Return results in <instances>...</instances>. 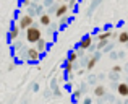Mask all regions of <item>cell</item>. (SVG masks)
Segmentation results:
<instances>
[{"mask_svg":"<svg viewBox=\"0 0 128 104\" xmlns=\"http://www.w3.org/2000/svg\"><path fill=\"white\" fill-rule=\"evenodd\" d=\"M24 39L29 42V44L36 46V42H39L42 39V31L39 28V23H34L32 26H29L24 31Z\"/></svg>","mask_w":128,"mask_h":104,"instance_id":"6da1fadb","label":"cell"},{"mask_svg":"<svg viewBox=\"0 0 128 104\" xmlns=\"http://www.w3.org/2000/svg\"><path fill=\"white\" fill-rule=\"evenodd\" d=\"M20 31H21L20 25H16V23H15V20H12V21H10L8 33H6V41H8V44H13V42H15L16 39H18Z\"/></svg>","mask_w":128,"mask_h":104,"instance_id":"7a4b0ae2","label":"cell"},{"mask_svg":"<svg viewBox=\"0 0 128 104\" xmlns=\"http://www.w3.org/2000/svg\"><path fill=\"white\" fill-rule=\"evenodd\" d=\"M94 41L96 39L92 38L91 34H86V36H83L81 39H80V42L76 44V49H83V51H89V47L94 44Z\"/></svg>","mask_w":128,"mask_h":104,"instance_id":"3957f363","label":"cell"},{"mask_svg":"<svg viewBox=\"0 0 128 104\" xmlns=\"http://www.w3.org/2000/svg\"><path fill=\"white\" fill-rule=\"evenodd\" d=\"M34 23H36L34 21V16L28 15V13H24V15L18 20V25H20V28H21V31H26V29H28L29 26H32Z\"/></svg>","mask_w":128,"mask_h":104,"instance_id":"277c9868","label":"cell"},{"mask_svg":"<svg viewBox=\"0 0 128 104\" xmlns=\"http://www.w3.org/2000/svg\"><path fill=\"white\" fill-rule=\"evenodd\" d=\"M42 55H44V54L39 52L36 46H34V47H28V59H26V62L36 63V62H39V60L42 59Z\"/></svg>","mask_w":128,"mask_h":104,"instance_id":"5b68a950","label":"cell"},{"mask_svg":"<svg viewBox=\"0 0 128 104\" xmlns=\"http://www.w3.org/2000/svg\"><path fill=\"white\" fill-rule=\"evenodd\" d=\"M100 54L102 52H99V51H96L92 54V55H91V59H89V62H88V67H86V70L88 72H91V70L94 68V67L97 65V62H99V59H100Z\"/></svg>","mask_w":128,"mask_h":104,"instance_id":"8992f818","label":"cell"},{"mask_svg":"<svg viewBox=\"0 0 128 104\" xmlns=\"http://www.w3.org/2000/svg\"><path fill=\"white\" fill-rule=\"evenodd\" d=\"M70 7H68V3L66 2H62L60 3V7H58V10H57V13H55V16L57 18H62V16H65V15H70Z\"/></svg>","mask_w":128,"mask_h":104,"instance_id":"52a82bcc","label":"cell"},{"mask_svg":"<svg viewBox=\"0 0 128 104\" xmlns=\"http://www.w3.org/2000/svg\"><path fill=\"white\" fill-rule=\"evenodd\" d=\"M102 2H104V0H91L89 7H88V10H86V16H88V18H91V15H92L97 8H99Z\"/></svg>","mask_w":128,"mask_h":104,"instance_id":"ba28073f","label":"cell"},{"mask_svg":"<svg viewBox=\"0 0 128 104\" xmlns=\"http://www.w3.org/2000/svg\"><path fill=\"white\" fill-rule=\"evenodd\" d=\"M107 93H109V91H107V88L104 85H100V83H99V85H96V86H94V89H92V94L96 96V98H106Z\"/></svg>","mask_w":128,"mask_h":104,"instance_id":"9c48e42d","label":"cell"},{"mask_svg":"<svg viewBox=\"0 0 128 104\" xmlns=\"http://www.w3.org/2000/svg\"><path fill=\"white\" fill-rule=\"evenodd\" d=\"M117 94L122 96V98H128V83H126V81H120V83H118Z\"/></svg>","mask_w":128,"mask_h":104,"instance_id":"30bf717a","label":"cell"},{"mask_svg":"<svg viewBox=\"0 0 128 104\" xmlns=\"http://www.w3.org/2000/svg\"><path fill=\"white\" fill-rule=\"evenodd\" d=\"M39 25L41 26H50L52 25V15H49V13H44V15L39 16Z\"/></svg>","mask_w":128,"mask_h":104,"instance_id":"8fae6325","label":"cell"},{"mask_svg":"<svg viewBox=\"0 0 128 104\" xmlns=\"http://www.w3.org/2000/svg\"><path fill=\"white\" fill-rule=\"evenodd\" d=\"M112 36H114V31H102V33H97L96 34V41H104V39H112Z\"/></svg>","mask_w":128,"mask_h":104,"instance_id":"7c38bea8","label":"cell"},{"mask_svg":"<svg viewBox=\"0 0 128 104\" xmlns=\"http://www.w3.org/2000/svg\"><path fill=\"white\" fill-rule=\"evenodd\" d=\"M80 59V54H78V49H72V51H68V55H66V60H70V62L76 63Z\"/></svg>","mask_w":128,"mask_h":104,"instance_id":"4fadbf2b","label":"cell"},{"mask_svg":"<svg viewBox=\"0 0 128 104\" xmlns=\"http://www.w3.org/2000/svg\"><path fill=\"white\" fill-rule=\"evenodd\" d=\"M57 29H60L58 23H52L50 26H47V34H49L50 38H55V34H57Z\"/></svg>","mask_w":128,"mask_h":104,"instance_id":"5bb4252c","label":"cell"},{"mask_svg":"<svg viewBox=\"0 0 128 104\" xmlns=\"http://www.w3.org/2000/svg\"><path fill=\"white\" fill-rule=\"evenodd\" d=\"M83 94H84V93H83V91H81V88L78 86L76 89H73V91H72V99H73L75 102H78L80 99L83 98Z\"/></svg>","mask_w":128,"mask_h":104,"instance_id":"9a60e30c","label":"cell"},{"mask_svg":"<svg viewBox=\"0 0 128 104\" xmlns=\"http://www.w3.org/2000/svg\"><path fill=\"white\" fill-rule=\"evenodd\" d=\"M70 21H72V16H70V15H65V16H62V18H58V26H60V29H63L65 26H68Z\"/></svg>","mask_w":128,"mask_h":104,"instance_id":"2e32d148","label":"cell"},{"mask_svg":"<svg viewBox=\"0 0 128 104\" xmlns=\"http://www.w3.org/2000/svg\"><path fill=\"white\" fill-rule=\"evenodd\" d=\"M73 70H75V63L65 59V62H63V72H65V73H72Z\"/></svg>","mask_w":128,"mask_h":104,"instance_id":"e0dca14e","label":"cell"},{"mask_svg":"<svg viewBox=\"0 0 128 104\" xmlns=\"http://www.w3.org/2000/svg\"><path fill=\"white\" fill-rule=\"evenodd\" d=\"M36 47H38V51H39V52H42V54H44V52L47 51V41L42 38L39 42H36Z\"/></svg>","mask_w":128,"mask_h":104,"instance_id":"ac0fdd59","label":"cell"},{"mask_svg":"<svg viewBox=\"0 0 128 104\" xmlns=\"http://www.w3.org/2000/svg\"><path fill=\"white\" fill-rule=\"evenodd\" d=\"M117 41H118L120 44H128V31H120Z\"/></svg>","mask_w":128,"mask_h":104,"instance_id":"d6986e66","label":"cell"},{"mask_svg":"<svg viewBox=\"0 0 128 104\" xmlns=\"http://www.w3.org/2000/svg\"><path fill=\"white\" fill-rule=\"evenodd\" d=\"M58 76H52V78H50V83H49V86L50 88H52V91H55V89H58L60 86H58Z\"/></svg>","mask_w":128,"mask_h":104,"instance_id":"ffe728a7","label":"cell"},{"mask_svg":"<svg viewBox=\"0 0 128 104\" xmlns=\"http://www.w3.org/2000/svg\"><path fill=\"white\" fill-rule=\"evenodd\" d=\"M88 83H89L91 86H96V85H99V78H97V75H92L91 73L89 76H88V80H86Z\"/></svg>","mask_w":128,"mask_h":104,"instance_id":"44dd1931","label":"cell"},{"mask_svg":"<svg viewBox=\"0 0 128 104\" xmlns=\"http://www.w3.org/2000/svg\"><path fill=\"white\" fill-rule=\"evenodd\" d=\"M112 51H115V42L114 41H110L109 44L106 46V47H104V51H102V54H110Z\"/></svg>","mask_w":128,"mask_h":104,"instance_id":"7402d4cb","label":"cell"},{"mask_svg":"<svg viewBox=\"0 0 128 104\" xmlns=\"http://www.w3.org/2000/svg\"><path fill=\"white\" fill-rule=\"evenodd\" d=\"M107 78H109L110 81H120V78H122V76H120V73L112 72V70H110V73H109V76H107Z\"/></svg>","mask_w":128,"mask_h":104,"instance_id":"603a6c76","label":"cell"},{"mask_svg":"<svg viewBox=\"0 0 128 104\" xmlns=\"http://www.w3.org/2000/svg\"><path fill=\"white\" fill-rule=\"evenodd\" d=\"M58 7H60V2H55L52 7H49V8H47V13H49V15H52V13L55 15V13H57V10H58Z\"/></svg>","mask_w":128,"mask_h":104,"instance_id":"cb8c5ba5","label":"cell"},{"mask_svg":"<svg viewBox=\"0 0 128 104\" xmlns=\"http://www.w3.org/2000/svg\"><path fill=\"white\" fill-rule=\"evenodd\" d=\"M32 5V0H20V8H29Z\"/></svg>","mask_w":128,"mask_h":104,"instance_id":"d4e9b609","label":"cell"},{"mask_svg":"<svg viewBox=\"0 0 128 104\" xmlns=\"http://www.w3.org/2000/svg\"><path fill=\"white\" fill-rule=\"evenodd\" d=\"M89 86H91V85H89L88 81H81V83H80V88H81V91L84 93V94L89 91Z\"/></svg>","mask_w":128,"mask_h":104,"instance_id":"484cf974","label":"cell"},{"mask_svg":"<svg viewBox=\"0 0 128 104\" xmlns=\"http://www.w3.org/2000/svg\"><path fill=\"white\" fill-rule=\"evenodd\" d=\"M106 101H107V102H112V104H115V101H117V99H115V96H114V93H107V94H106Z\"/></svg>","mask_w":128,"mask_h":104,"instance_id":"4316f807","label":"cell"},{"mask_svg":"<svg viewBox=\"0 0 128 104\" xmlns=\"http://www.w3.org/2000/svg\"><path fill=\"white\" fill-rule=\"evenodd\" d=\"M39 88H41V86H39L38 81H32V83H31V91H32V93H39Z\"/></svg>","mask_w":128,"mask_h":104,"instance_id":"83f0119b","label":"cell"},{"mask_svg":"<svg viewBox=\"0 0 128 104\" xmlns=\"http://www.w3.org/2000/svg\"><path fill=\"white\" fill-rule=\"evenodd\" d=\"M26 13L31 16H38V13H36V8L34 7H29V8H26Z\"/></svg>","mask_w":128,"mask_h":104,"instance_id":"f1b7e54d","label":"cell"},{"mask_svg":"<svg viewBox=\"0 0 128 104\" xmlns=\"http://www.w3.org/2000/svg\"><path fill=\"white\" fill-rule=\"evenodd\" d=\"M55 2H57V0H44L42 3H44V7H46V10H47L49 7H52V5H54Z\"/></svg>","mask_w":128,"mask_h":104,"instance_id":"f546056e","label":"cell"},{"mask_svg":"<svg viewBox=\"0 0 128 104\" xmlns=\"http://www.w3.org/2000/svg\"><path fill=\"white\" fill-rule=\"evenodd\" d=\"M112 72L122 73V72H123V65H114V67H112Z\"/></svg>","mask_w":128,"mask_h":104,"instance_id":"4dcf8cb0","label":"cell"},{"mask_svg":"<svg viewBox=\"0 0 128 104\" xmlns=\"http://www.w3.org/2000/svg\"><path fill=\"white\" fill-rule=\"evenodd\" d=\"M109 57H110V60H117L118 59V51H112L109 54Z\"/></svg>","mask_w":128,"mask_h":104,"instance_id":"1f68e13d","label":"cell"},{"mask_svg":"<svg viewBox=\"0 0 128 104\" xmlns=\"http://www.w3.org/2000/svg\"><path fill=\"white\" fill-rule=\"evenodd\" d=\"M15 68H16V63H15V62H10L8 67H6V72H13Z\"/></svg>","mask_w":128,"mask_h":104,"instance_id":"d6a6232c","label":"cell"},{"mask_svg":"<svg viewBox=\"0 0 128 104\" xmlns=\"http://www.w3.org/2000/svg\"><path fill=\"white\" fill-rule=\"evenodd\" d=\"M76 2H78V0H68V7H70V10H75V7H76Z\"/></svg>","mask_w":128,"mask_h":104,"instance_id":"836d02e7","label":"cell"},{"mask_svg":"<svg viewBox=\"0 0 128 104\" xmlns=\"http://www.w3.org/2000/svg\"><path fill=\"white\" fill-rule=\"evenodd\" d=\"M83 104H94V101H92V98H89V96H84V98H83Z\"/></svg>","mask_w":128,"mask_h":104,"instance_id":"e575fe53","label":"cell"},{"mask_svg":"<svg viewBox=\"0 0 128 104\" xmlns=\"http://www.w3.org/2000/svg\"><path fill=\"white\" fill-rule=\"evenodd\" d=\"M118 59H128V54L125 51H118Z\"/></svg>","mask_w":128,"mask_h":104,"instance_id":"d590c367","label":"cell"},{"mask_svg":"<svg viewBox=\"0 0 128 104\" xmlns=\"http://www.w3.org/2000/svg\"><path fill=\"white\" fill-rule=\"evenodd\" d=\"M107 101H106V98H97V101H96V104H106Z\"/></svg>","mask_w":128,"mask_h":104,"instance_id":"8d00e7d4","label":"cell"},{"mask_svg":"<svg viewBox=\"0 0 128 104\" xmlns=\"http://www.w3.org/2000/svg\"><path fill=\"white\" fill-rule=\"evenodd\" d=\"M84 72H88L86 68H80V70H78V75H83V73H84Z\"/></svg>","mask_w":128,"mask_h":104,"instance_id":"74e56055","label":"cell"},{"mask_svg":"<svg viewBox=\"0 0 128 104\" xmlns=\"http://www.w3.org/2000/svg\"><path fill=\"white\" fill-rule=\"evenodd\" d=\"M97 78H99V81H100V80H104V73H99V75H97Z\"/></svg>","mask_w":128,"mask_h":104,"instance_id":"f35d334b","label":"cell"},{"mask_svg":"<svg viewBox=\"0 0 128 104\" xmlns=\"http://www.w3.org/2000/svg\"><path fill=\"white\" fill-rule=\"evenodd\" d=\"M123 70H125V72L128 73V63H125V65H123Z\"/></svg>","mask_w":128,"mask_h":104,"instance_id":"ab89813d","label":"cell"},{"mask_svg":"<svg viewBox=\"0 0 128 104\" xmlns=\"http://www.w3.org/2000/svg\"><path fill=\"white\" fill-rule=\"evenodd\" d=\"M20 104H28V99H26V98H24V99H23V101H21V102H20Z\"/></svg>","mask_w":128,"mask_h":104,"instance_id":"60d3db41","label":"cell"},{"mask_svg":"<svg viewBox=\"0 0 128 104\" xmlns=\"http://www.w3.org/2000/svg\"><path fill=\"white\" fill-rule=\"evenodd\" d=\"M123 104H128V98H125V101H123Z\"/></svg>","mask_w":128,"mask_h":104,"instance_id":"b9f144b4","label":"cell"},{"mask_svg":"<svg viewBox=\"0 0 128 104\" xmlns=\"http://www.w3.org/2000/svg\"><path fill=\"white\" fill-rule=\"evenodd\" d=\"M57 2H60V3H62V2H63V0H57Z\"/></svg>","mask_w":128,"mask_h":104,"instance_id":"7bdbcfd3","label":"cell"},{"mask_svg":"<svg viewBox=\"0 0 128 104\" xmlns=\"http://www.w3.org/2000/svg\"><path fill=\"white\" fill-rule=\"evenodd\" d=\"M125 81H126V83H128V76H126V80H125Z\"/></svg>","mask_w":128,"mask_h":104,"instance_id":"ee69618b","label":"cell"},{"mask_svg":"<svg viewBox=\"0 0 128 104\" xmlns=\"http://www.w3.org/2000/svg\"><path fill=\"white\" fill-rule=\"evenodd\" d=\"M63 2H68V0H63Z\"/></svg>","mask_w":128,"mask_h":104,"instance_id":"f6af8a7d","label":"cell"},{"mask_svg":"<svg viewBox=\"0 0 128 104\" xmlns=\"http://www.w3.org/2000/svg\"><path fill=\"white\" fill-rule=\"evenodd\" d=\"M126 60H128V59H126Z\"/></svg>","mask_w":128,"mask_h":104,"instance_id":"bcb514c9","label":"cell"}]
</instances>
